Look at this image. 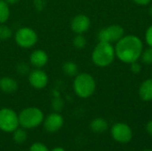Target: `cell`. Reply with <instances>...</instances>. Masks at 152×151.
<instances>
[{"instance_id":"1","label":"cell","mask_w":152,"mask_h":151,"mask_svg":"<svg viewBox=\"0 0 152 151\" xmlns=\"http://www.w3.org/2000/svg\"><path fill=\"white\" fill-rule=\"evenodd\" d=\"M115 48L116 57L124 63L131 64L137 61L143 50L142 40L134 35L124 36L120 38Z\"/></svg>"},{"instance_id":"2","label":"cell","mask_w":152,"mask_h":151,"mask_svg":"<svg viewBox=\"0 0 152 151\" xmlns=\"http://www.w3.org/2000/svg\"><path fill=\"white\" fill-rule=\"evenodd\" d=\"M116 57L115 48L110 43L100 42L95 45L92 53V61L97 67L110 66Z\"/></svg>"},{"instance_id":"3","label":"cell","mask_w":152,"mask_h":151,"mask_svg":"<svg viewBox=\"0 0 152 151\" xmlns=\"http://www.w3.org/2000/svg\"><path fill=\"white\" fill-rule=\"evenodd\" d=\"M73 89L78 97L87 99L94 93L96 89V82L90 74L86 72L78 73L75 77Z\"/></svg>"},{"instance_id":"4","label":"cell","mask_w":152,"mask_h":151,"mask_svg":"<svg viewBox=\"0 0 152 151\" xmlns=\"http://www.w3.org/2000/svg\"><path fill=\"white\" fill-rule=\"evenodd\" d=\"M19 124L24 129H33L39 126L45 118L43 111L36 107L23 109L19 114Z\"/></svg>"},{"instance_id":"5","label":"cell","mask_w":152,"mask_h":151,"mask_svg":"<svg viewBox=\"0 0 152 151\" xmlns=\"http://www.w3.org/2000/svg\"><path fill=\"white\" fill-rule=\"evenodd\" d=\"M18 114L12 109H0V130L4 133H12L19 127Z\"/></svg>"},{"instance_id":"6","label":"cell","mask_w":152,"mask_h":151,"mask_svg":"<svg viewBox=\"0 0 152 151\" xmlns=\"http://www.w3.org/2000/svg\"><path fill=\"white\" fill-rule=\"evenodd\" d=\"M37 32L29 27L20 28L14 35L16 44L21 48H31L37 42Z\"/></svg>"},{"instance_id":"7","label":"cell","mask_w":152,"mask_h":151,"mask_svg":"<svg viewBox=\"0 0 152 151\" xmlns=\"http://www.w3.org/2000/svg\"><path fill=\"white\" fill-rule=\"evenodd\" d=\"M125 30L123 27L118 24H113L102 28L98 33V40L106 43H117L124 36Z\"/></svg>"},{"instance_id":"8","label":"cell","mask_w":152,"mask_h":151,"mask_svg":"<svg viewBox=\"0 0 152 151\" xmlns=\"http://www.w3.org/2000/svg\"><path fill=\"white\" fill-rule=\"evenodd\" d=\"M112 138L119 143H128L133 138V132L131 127L126 123H116L112 125L111 130Z\"/></svg>"},{"instance_id":"9","label":"cell","mask_w":152,"mask_h":151,"mask_svg":"<svg viewBox=\"0 0 152 151\" xmlns=\"http://www.w3.org/2000/svg\"><path fill=\"white\" fill-rule=\"evenodd\" d=\"M43 124L46 132L53 133L63 126L64 119L59 112H53L44 118Z\"/></svg>"},{"instance_id":"10","label":"cell","mask_w":152,"mask_h":151,"mask_svg":"<svg viewBox=\"0 0 152 151\" xmlns=\"http://www.w3.org/2000/svg\"><path fill=\"white\" fill-rule=\"evenodd\" d=\"M48 76L41 69H35L28 73V83L35 89H43L48 84Z\"/></svg>"},{"instance_id":"11","label":"cell","mask_w":152,"mask_h":151,"mask_svg":"<svg viewBox=\"0 0 152 151\" xmlns=\"http://www.w3.org/2000/svg\"><path fill=\"white\" fill-rule=\"evenodd\" d=\"M91 26V20L88 16L86 14H77L76 15L71 22L70 28L72 31L76 34H84L86 33Z\"/></svg>"},{"instance_id":"12","label":"cell","mask_w":152,"mask_h":151,"mask_svg":"<svg viewBox=\"0 0 152 151\" xmlns=\"http://www.w3.org/2000/svg\"><path fill=\"white\" fill-rule=\"evenodd\" d=\"M29 62L36 69H42L48 62V55L44 50L37 49L31 53Z\"/></svg>"},{"instance_id":"13","label":"cell","mask_w":152,"mask_h":151,"mask_svg":"<svg viewBox=\"0 0 152 151\" xmlns=\"http://www.w3.org/2000/svg\"><path fill=\"white\" fill-rule=\"evenodd\" d=\"M18 89V83L11 77L0 78V90L5 93H12Z\"/></svg>"},{"instance_id":"14","label":"cell","mask_w":152,"mask_h":151,"mask_svg":"<svg viewBox=\"0 0 152 151\" xmlns=\"http://www.w3.org/2000/svg\"><path fill=\"white\" fill-rule=\"evenodd\" d=\"M139 96L144 101H152V78L146 79L139 88Z\"/></svg>"},{"instance_id":"15","label":"cell","mask_w":152,"mask_h":151,"mask_svg":"<svg viewBox=\"0 0 152 151\" xmlns=\"http://www.w3.org/2000/svg\"><path fill=\"white\" fill-rule=\"evenodd\" d=\"M108 128H109L108 122L102 117L94 118L90 123V129L94 133H98V134L103 133L108 130Z\"/></svg>"},{"instance_id":"16","label":"cell","mask_w":152,"mask_h":151,"mask_svg":"<svg viewBox=\"0 0 152 151\" xmlns=\"http://www.w3.org/2000/svg\"><path fill=\"white\" fill-rule=\"evenodd\" d=\"M62 71L69 77H76L78 74L77 65L73 61H66L62 65Z\"/></svg>"},{"instance_id":"17","label":"cell","mask_w":152,"mask_h":151,"mask_svg":"<svg viewBox=\"0 0 152 151\" xmlns=\"http://www.w3.org/2000/svg\"><path fill=\"white\" fill-rule=\"evenodd\" d=\"M10 17L9 4L4 0H0V24L7 21Z\"/></svg>"},{"instance_id":"18","label":"cell","mask_w":152,"mask_h":151,"mask_svg":"<svg viewBox=\"0 0 152 151\" xmlns=\"http://www.w3.org/2000/svg\"><path fill=\"white\" fill-rule=\"evenodd\" d=\"M12 133V139H13L14 142H16L18 144L24 143L27 141L28 134H27V132L25 131V129L22 128V127L21 128H17Z\"/></svg>"},{"instance_id":"19","label":"cell","mask_w":152,"mask_h":151,"mask_svg":"<svg viewBox=\"0 0 152 151\" xmlns=\"http://www.w3.org/2000/svg\"><path fill=\"white\" fill-rule=\"evenodd\" d=\"M12 36V30L10 27L4 25V23L0 24V40H6Z\"/></svg>"},{"instance_id":"20","label":"cell","mask_w":152,"mask_h":151,"mask_svg":"<svg viewBox=\"0 0 152 151\" xmlns=\"http://www.w3.org/2000/svg\"><path fill=\"white\" fill-rule=\"evenodd\" d=\"M73 45L77 49H83L86 47V38L83 36V34H77L73 39Z\"/></svg>"},{"instance_id":"21","label":"cell","mask_w":152,"mask_h":151,"mask_svg":"<svg viewBox=\"0 0 152 151\" xmlns=\"http://www.w3.org/2000/svg\"><path fill=\"white\" fill-rule=\"evenodd\" d=\"M142 63L151 65L152 64V47H149L145 50H142L141 57Z\"/></svg>"},{"instance_id":"22","label":"cell","mask_w":152,"mask_h":151,"mask_svg":"<svg viewBox=\"0 0 152 151\" xmlns=\"http://www.w3.org/2000/svg\"><path fill=\"white\" fill-rule=\"evenodd\" d=\"M29 151H50L49 149L47 148L46 145H45L42 142H34L30 148Z\"/></svg>"},{"instance_id":"23","label":"cell","mask_w":152,"mask_h":151,"mask_svg":"<svg viewBox=\"0 0 152 151\" xmlns=\"http://www.w3.org/2000/svg\"><path fill=\"white\" fill-rule=\"evenodd\" d=\"M64 106L63 101L61 98H55L52 102V107L55 112H60Z\"/></svg>"},{"instance_id":"24","label":"cell","mask_w":152,"mask_h":151,"mask_svg":"<svg viewBox=\"0 0 152 151\" xmlns=\"http://www.w3.org/2000/svg\"><path fill=\"white\" fill-rule=\"evenodd\" d=\"M145 40L150 47H152V25L150 26L145 33Z\"/></svg>"},{"instance_id":"25","label":"cell","mask_w":152,"mask_h":151,"mask_svg":"<svg viewBox=\"0 0 152 151\" xmlns=\"http://www.w3.org/2000/svg\"><path fill=\"white\" fill-rule=\"evenodd\" d=\"M130 70L134 73V74H138L141 72L142 70V66L140 63H138L137 61H134V62H132L130 64Z\"/></svg>"},{"instance_id":"26","label":"cell","mask_w":152,"mask_h":151,"mask_svg":"<svg viewBox=\"0 0 152 151\" xmlns=\"http://www.w3.org/2000/svg\"><path fill=\"white\" fill-rule=\"evenodd\" d=\"M17 71L19 74H22V75H25L28 72V67L26 63L24 62H21L18 65L17 67Z\"/></svg>"},{"instance_id":"27","label":"cell","mask_w":152,"mask_h":151,"mask_svg":"<svg viewBox=\"0 0 152 151\" xmlns=\"http://www.w3.org/2000/svg\"><path fill=\"white\" fill-rule=\"evenodd\" d=\"M135 4H140V5H146L148 4H150L152 0H133Z\"/></svg>"},{"instance_id":"28","label":"cell","mask_w":152,"mask_h":151,"mask_svg":"<svg viewBox=\"0 0 152 151\" xmlns=\"http://www.w3.org/2000/svg\"><path fill=\"white\" fill-rule=\"evenodd\" d=\"M146 131H147V133H148L150 135H151L152 136V120L148 122V124H147V125H146Z\"/></svg>"},{"instance_id":"29","label":"cell","mask_w":152,"mask_h":151,"mask_svg":"<svg viewBox=\"0 0 152 151\" xmlns=\"http://www.w3.org/2000/svg\"><path fill=\"white\" fill-rule=\"evenodd\" d=\"M8 4H17L20 0H4Z\"/></svg>"},{"instance_id":"30","label":"cell","mask_w":152,"mask_h":151,"mask_svg":"<svg viewBox=\"0 0 152 151\" xmlns=\"http://www.w3.org/2000/svg\"><path fill=\"white\" fill-rule=\"evenodd\" d=\"M51 151H66L63 148H61V147H55V148H53V150Z\"/></svg>"},{"instance_id":"31","label":"cell","mask_w":152,"mask_h":151,"mask_svg":"<svg viewBox=\"0 0 152 151\" xmlns=\"http://www.w3.org/2000/svg\"><path fill=\"white\" fill-rule=\"evenodd\" d=\"M149 12H150V14L152 16V4L151 5V7H150V9H149Z\"/></svg>"},{"instance_id":"32","label":"cell","mask_w":152,"mask_h":151,"mask_svg":"<svg viewBox=\"0 0 152 151\" xmlns=\"http://www.w3.org/2000/svg\"><path fill=\"white\" fill-rule=\"evenodd\" d=\"M143 151H152L151 150H143Z\"/></svg>"}]
</instances>
